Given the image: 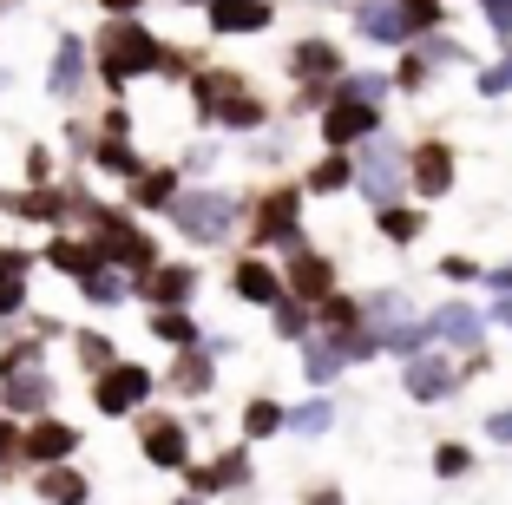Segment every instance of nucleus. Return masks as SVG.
<instances>
[{
    "mask_svg": "<svg viewBox=\"0 0 512 505\" xmlns=\"http://www.w3.org/2000/svg\"><path fill=\"white\" fill-rule=\"evenodd\" d=\"M355 184H362V197L375 210H388V204H401V191H407V151L394 145V138H368L362 151H355Z\"/></svg>",
    "mask_w": 512,
    "mask_h": 505,
    "instance_id": "1",
    "label": "nucleus"
},
{
    "mask_svg": "<svg viewBox=\"0 0 512 505\" xmlns=\"http://www.w3.org/2000/svg\"><path fill=\"white\" fill-rule=\"evenodd\" d=\"M99 66H106L112 86H125L132 73H165V53H158V40H151L145 27H132V20H112L106 40H99Z\"/></svg>",
    "mask_w": 512,
    "mask_h": 505,
    "instance_id": "2",
    "label": "nucleus"
},
{
    "mask_svg": "<svg viewBox=\"0 0 512 505\" xmlns=\"http://www.w3.org/2000/svg\"><path fill=\"white\" fill-rule=\"evenodd\" d=\"M197 112L204 119H224V125H263V105L243 92V79L230 73H204L197 79Z\"/></svg>",
    "mask_w": 512,
    "mask_h": 505,
    "instance_id": "3",
    "label": "nucleus"
},
{
    "mask_svg": "<svg viewBox=\"0 0 512 505\" xmlns=\"http://www.w3.org/2000/svg\"><path fill=\"white\" fill-rule=\"evenodd\" d=\"M171 217H178L184 237H197V243H224V237H230V223H237V204H230L224 191H197V197H178V204H171Z\"/></svg>",
    "mask_w": 512,
    "mask_h": 505,
    "instance_id": "4",
    "label": "nucleus"
},
{
    "mask_svg": "<svg viewBox=\"0 0 512 505\" xmlns=\"http://www.w3.org/2000/svg\"><path fill=\"white\" fill-rule=\"evenodd\" d=\"M375 132H381V105H362V99H335V105H322V138H329V151L368 145Z\"/></svg>",
    "mask_w": 512,
    "mask_h": 505,
    "instance_id": "5",
    "label": "nucleus"
},
{
    "mask_svg": "<svg viewBox=\"0 0 512 505\" xmlns=\"http://www.w3.org/2000/svg\"><path fill=\"white\" fill-rule=\"evenodd\" d=\"M453 171H460V164H453V145H440V138H421V145L407 151V184H414L427 204L453 191Z\"/></svg>",
    "mask_w": 512,
    "mask_h": 505,
    "instance_id": "6",
    "label": "nucleus"
},
{
    "mask_svg": "<svg viewBox=\"0 0 512 505\" xmlns=\"http://www.w3.org/2000/svg\"><path fill=\"white\" fill-rule=\"evenodd\" d=\"M434 322V342H447V348H467V355H480V342H486V309H473V302H447V309H434L427 315Z\"/></svg>",
    "mask_w": 512,
    "mask_h": 505,
    "instance_id": "7",
    "label": "nucleus"
},
{
    "mask_svg": "<svg viewBox=\"0 0 512 505\" xmlns=\"http://www.w3.org/2000/svg\"><path fill=\"white\" fill-rule=\"evenodd\" d=\"M453 387H460V361L434 355V348H427V355H414V361H407V394H414V401H421V407L447 401Z\"/></svg>",
    "mask_w": 512,
    "mask_h": 505,
    "instance_id": "8",
    "label": "nucleus"
},
{
    "mask_svg": "<svg viewBox=\"0 0 512 505\" xmlns=\"http://www.w3.org/2000/svg\"><path fill=\"white\" fill-rule=\"evenodd\" d=\"M145 394H151V374L145 368H106V374H99V387H92L99 414H132Z\"/></svg>",
    "mask_w": 512,
    "mask_h": 505,
    "instance_id": "9",
    "label": "nucleus"
},
{
    "mask_svg": "<svg viewBox=\"0 0 512 505\" xmlns=\"http://www.w3.org/2000/svg\"><path fill=\"white\" fill-rule=\"evenodd\" d=\"M99 250L119 256L125 269H151V256H158V250H151V243L132 230V223H119V217H99Z\"/></svg>",
    "mask_w": 512,
    "mask_h": 505,
    "instance_id": "10",
    "label": "nucleus"
},
{
    "mask_svg": "<svg viewBox=\"0 0 512 505\" xmlns=\"http://www.w3.org/2000/svg\"><path fill=\"white\" fill-rule=\"evenodd\" d=\"M289 289H296L302 302H322V296H335V269H329V256H316V250H296V256H289Z\"/></svg>",
    "mask_w": 512,
    "mask_h": 505,
    "instance_id": "11",
    "label": "nucleus"
},
{
    "mask_svg": "<svg viewBox=\"0 0 512 505\" xmlns=\"http://www.w3.org/2000/svg\"><path fill=\"white\" fill-rule=\"evenodd\" d=\"M355 27H362L375 46H401V40H407L401 0H362V7H355Z\"/></svg>",
    "mask_w": 512,
    "mask_h": 505,
    "instance_id": "12",
    "label": "nucleus"
},
{
    "mask_svg": "<svg viewBox=\"0 0 512 505\" xmlns=\"http://www.w3.org/2000/svg\"><path fill=\"white\" fill-rule=\"evenodd\" d=\"M211 27L217 33H256V27H270V0H211Z\"/></svg>",
    "mask_w": 512,
    "mask_h": 505,
    "instance_id": "13",
    "label": "nucleus"
},
{
    "mask_svg": "<svg viewBox=\"0 0 512 505\" xmlns=\"http://www.w3.org/2000/svg\"><path fill=\"white\" fill-rule=\"evenodd\" d=\"M145 460L151 466H184V460H191V440H184L178 420H151V427H145Z\"/></svg>",
    "mask_w": 512,
    "mask_h": 505,
    "instance_id": "14",
    "label": "nucleus"
},
{
    "mask_svg": "<svg viewBox=\"0 0 512 505\" xmlns=\"http://www.w3.org/2000/svg\"><path fill=\"white\" fill-rule=\"evenodd\" d=\"M296 204H302L296 191H270V197H263V210H256V237H263V243L296 237Z\"/></svg>",
    "mask_w": 512,
    "mask_h": 505,
    "instance_id": "15",
    "label": "nucleus"
},
{
    "mask_svg": "<svg viewBox=\"0 0 512 505\" xmlns=\"http://www.w3.org/2000/svg\"><path fill=\"white\" fill-rule=\"evenodd\" d=\"M73 446H79V440H73V427H60V420H40V427L20 440V453H27V460H46V466H53V460H66Z\"/></svg>",
    "mask_w": 512,
    "mask_h": 505,
    "instance_id": "16",
    "label": "nucleus"
},
{
    "mask_svg": "<svg viewBox=\"0 0 512 505\" xmlns=\"http://www.w3.org/2000/svg\"><path fill=\"white\" fill-rule=\"evenodd\" d=\"M230 283H237V296H243V302H270V309L283 302V283H276V269H270V263H256V256H250V263H237V276H230Z\"/></svg>",
    "mask_w": 512,
    "mask_h": 505,
    "instance_id": "17",
    "label": "nucleus"
},
{
    "mask_svg": "<svg viewBox=\"0 0 512 505\" xmlns=\"http://www.w3.org/2000/svg\"><path fill=\"white\" fill-rule=\"evenodd\" d=\"M243 479H250V453L237 446V453H217V460L204 466L191 486H197V492H224V486H243Z\"/></svg>",
    "mask_w": 512,
    "mask_h": 505,
    "instance_id": "18",
    "label": "nucleus"
},
{
    "mask_svg": "<svg viewBox=\"0 0 512 505\" xmlns=\"http://www.w3.org/2000/svg\"><path fill=\"white\" fill-rule=\"evenodd\" d=\"M79 79H86V46H79V40H66L60 53H53V73H46V86L60 92V99H73V92H79Z\"/></svg>",
    "mask_w": 512,
    "mask_h": 505,
    "instance_id": "19",
    "label": "nucleus"
},
{
    "mask_svg": "<svg viewBox=\"0 0 512 505\" xmlns=\"http://www.w3.org/2000/svg\"><path fill=\"white\" fill-rule=\"evenodd\" d=\"M289 66H296V79H335V73H342V53H335L329 40H302Z\"/></svg>",
    "mask_w": 512,
    "mask_h": 505,
    "instance_id": "20",
    "label": "nucleus"
},
{
    "mask_svg": "<svg viewBox=\"0 0 512 505\" xmlns=\"http://www.w3.org/2000/svg\"><path fill=\"white\" fill-rule=\"evenodd\" d=\"M302 368H309V381H335V374L348 368L342 335H329V342H309V348H302Z\"/></svg>",
    "mask_w": 512,
    "mask_h": 505,
    "instance_id": "21",
    "label": "nucleus"
},
{
    "mask_svg": "<svg viewBox=\"0 0 512 505\" xmlns=\"http://www.w3.org/2000/svg\"><path fill=\"white\" fill-rule=\"evenodd\" d=\"M46 256H53V269H66V276H99V256H106V250H92V243H73V237H60V243H53Z\"/></svg>",
    "mask_w": 512,
    "mask_h": 505,
    "instance_id": "22",
    "label": "nucleus"
},
{
    "mask_svg": "<svg viewBox=\"0 0 512 505\" xmlns=\"http://www.w3.org/2000/svg\"><path fill=\"white\" fill-rule=\"evenodd\" d=\"M40 499L46 505H86V479L73 466H53V473H40Z\"/></svg>",
    "mask_w": 512,
    "mask_h": 505,
    "instance_id": "23",
    "label": "nucleus"
},
{
    "mask_svg": "<svg viewBox=\"0 0 512 505\" xmlns=\"http://www.w3.org/2000/svg\"><path fill=\"white\" fill-rule=\"evenodd\" d=\"M342 184H355V151H329V158L316 164V171H309V191H342Z\"/></svg>",
    "mask_w": 512,
    "mask_h": 505,
    "instance_id": "24",
    "label": "nucleus"
},
{
    "mask_svg": "<svg viewBox=\"0 0 512 505\" xmlns=\"http://www.w3.org/2000/svg\"><path fill=\"white\" fill-rule=\"evenodd\" d=\"M375 217H381V237H388V243H414V237H421V210H407V204H388V210H375Z\"/></svg>",
    "mask_w": 512,
    "mask_h": 505,
    "instance_id": "25",
    "label": "nucleus"
},
{
    "mask_svg": "<svg viewBox=\"0 0 512 505\" xmlns=\"http://www.w3.org/2000/svg\"><path fill=\"white\" fill-rule=\"evenodd\" d=\"M7 394H14V407L20 414H33V407H46V394H53V381H46V374H7Z\"/></svg>",
    "mask_w": 512,
    "mask_h": 505,
    "instance_id": "26",
    "label": "nucleus"
},
{
    "mask_svg": "<svg viewBox=\"0 0 512 505\" xmlns=\"http://www.w3.org/2000/svg\"><path fill=\"white\" fill-rule=\"evenodd\" d=\"M276 427H289V414L276 401H250V407H243V433H250V440H270Z\"/></svg>",
    "mask_w": 512,
    "mask_h": 505,
    "instance_id": "27",
    "label": "nucleus"
},
{
    "mask_svg": "<svg viewBox=\"0 0 512 505\" xmlns=\"http://www.w3.org/2000/svg\"><path fill=\"white\" fill-rule=\"evenodd\" d=\"M138 204H145V210H171V204H178V178H171V171L138 178Z\"/></svg>",
    "mask_w": 512,
    "mask_h": 505,
    "instance_id": "28",
    "label": "nucleus"
},
{
    "mask_svg": "<svg viewBox=\"0 0 512 505\" xmlns=\"http://www.w3.org/2000/svg\"><path fill=\"white\" fill-rule=\"evenodd\" d=\"M434 473H440V479H467V473H473V446L440 440V446H434Z\"/></svg>",
    "mask_w": 512,
    "mask_h": 505,
    "instance_id": "29",
    "label": "nucleus"
},
{
    "mask_svg": "<svg viewBox=\"0 0 512 505\" xmlns=\"http://www.w3.org/2000/svg\"><path fill=\"white\" fill-rule=\"evenodd\" d=\"M388 86H394L388 73H355V79H342V92H335V99H362V105H381V99H388Z\"/></svg>",
    "mask_w": 512,
    "mask_h": 505,
    "instance_id": "30",
    "label": "nucleus"
},
{
    "mask_svg": "<svg viewBox=\"0 0 512 505\" xmlns=\"http://www.w3.org/2000/svg\"><path fill=\"white\" fill-rule=\"evenodd\" d=\"M151 296L165 302V309L184 302V296H191V269H158V276H151Z\"/></svg>",
    "mask_w": 512,
    "mask_h": 505,
    "instance_id": "31",
    "label": "nucleus"
},
{
    "mask_svg": "<svg viewBox=\"0 0 512 505\" xmlns=\"http://www.w3.org/2000/svg\"><path fill=\"white\" fill-rule=\"evenodd\" d=\"M506 92H512V46H506V53H499V60L480 73V99H506Z\"/></svg>",
    "mask_w": 512,
    "mask_h": 505,
    "instance_id": "32",
    "label": "nucleus"
},
{
    "mask_svg": "<svg viewBox=\"0 0 512 505\" xmlns=\"http://www.w3.org/2000/svg\"><path fill=\"white\" fill-rule=\"evenodd\" d=\"M171 387H178V394H204V387H211V361H204V355L178 361V374H171Z\"/></svg>",
    "mask_w": 512,
    "mask_h": 505,
    "instance_id": "33",
    "label": "nucleus"
},
{
    "mask_svg": "<svg viewBox=\"0 0 512 505\" xmlns=\"http://www.w3.org/2000/svg\"><path fill=\"white\" fill-rule=\"evenodd\" d=\"M401 20H407V33H434L440 27V0H401Z\"/></svg>",
    "mask_w": 512,
    "mask_h": 505,
    "instance_id": "34",
    "label": "nucleus"
},
{
    "mask_svg": "<svg viewBox=\"0 0 512 505\" xmlns=\"http://www.w3.org/2000/svg\"><path fill=\"white\" fill-rule=\"evenodd\" d=\"M99 164H106V171H119V178H138V158H132V145H125V138H106V145H99Z\"/></svg>",
    "mask_w": 512,
    "mask_h": 505,
    "instance_id": "35",
    "label": "nucleus"
},
{
    "mask_svg": "<svg viewBox=\"0 0 512 505\" xmlns=\"http://www.w3.org/2000/svg\"><path fill=\"white\" fill-rule=\"evenodd\" d=\"M329 420H335L329 401H309V407H296V414H289V427H296V433H329Z\"/></svg>",
    "mask_w": 512,
    "mask_h": 505,
    "instance_id": "36",
    "label": "nucleus"
},
{
    "mask_svg": "<svg viewBox=\"0 0 512 505\" xmlns=\"http://www.w3.org/2000/svg\"><path fill=\"white\" fill-rule=\"evenodd\" d=\"M276 335H289V342H296V335H309V309H296V302H276Z\"/></svg>",
    "mask_w": 512,
    "mask_h": 505,
    "instance_id": "37",
    "label": "nucleus"
},
{
    "mask_svg": "<svg viewBox=\"0 0 512 505\" xmlns=\"http://www.w3.org/2000/svg\"><path fill=\"white\" fill-rule=\"evenodd\" d=\"M151 328L165 335V342H191L197 328H191V315H178V309H165V315H151Z\"/></svg>",
    "mask_w": 512,
    "mask_h": 505,
    "instance_id": "38",
    "label": "nucleus"
},
{
    "mask_svg": "<svg viewBox=\"0 0 512 505\" xmlns=\"http://www.w3.org/2000/svg\"><path fill=\"white\" fill-rule=\"evenodd\" d=\"M394 86H407V92H414V86H427V60H421V46H414V53H407V60L394 66Z\"/></svg>",
    "mask_w": 512,
    "mask_h": 505,
    "instance_id": "39",
    "label": "nucleus"
},
{
    "mask_svg": "<svg viewBox=\"0 0 512 505\" xmlns=\"http://www.w3.org/2000/svg\"><path fill=\"white\" fill-rule=\"evenodd\" d=\"M421 60H427V66H453V60H460V46H453L447 33H427V46H421Z\"/></svg>",
    "mask_w": 512,
    "mask_h": 505,
    "instance_id": "40",
    "label": "nucleus"
},
{
    "mask_svg": "<svg viewBox=\"0 0 512 505\" xmlns=\"http://www.w3.org/2000/svg\"><path fill=\"white\" fill-rule=\"evenodd\" d=\"M440 276H447V283H480L486 269L473 263V256H447V263H440Z\"/></svg>",
    "mask_w": 512,
    "mask_h": 505,
    "instance_id": "41",
    "label": "nucleus"
},
{
    "mask_svg": "<svg viewBox=\"0 0 512 505\" xmlns=\"http://www.w3.org/2000/svg\"><path fill=\"white\" fill-rule=\"evenodd\" d=\"M86 289H92L99 302H119V296H125V276H112V269H99V276H86Z\"/></svg>",
    "mask_w": 512,
    "mask_h": 505,
    "instance_id": "42",
    "label": "nucleus"
},
{
    "mask_svg": "<svg viewBox=\"0 0 512 505\" xmlns=\"http://www.w3.org/2000/svg\"><path fill=\"white\" fill-rule=\"evenodd\" d=\"M486 7V27L499 33V40H512V0H480Z\"/></svg>",
    "mask_w": 512,
    "mask_h": 505,
    "instance_id": "43",
    "label": "nucleus"
},
{
    "mask_svg": "<svg viewBox=\"0 0 512 505\" xmlns=\"http://www.w3.org/2000/svg\"><path fill=\"white\" fill-rule=\"evenodd\" d=\"M486 440L512 446V407H499V414H486Z\"/></svg>",
    "mask_w": 512,
    "mask_h": 505,
    "instance_id": "44",
    "label": "nucleus"
},
{
    "mask_svg": "<svg viewBox=\"0 0 512 505\" xmlns=\"http://www.w3.org/2000/svg\"><path fill=\"white\" fill-rule=\"evenodd\" d=\"M79 355H86L92 368H112V348L99 342V335H79Z\"/></svg>",
    "mask_w": 512,
    "mask_h": 505,
    "instance_id": "45",
    "label": "nucleus"
},
{
    "mask_svg": "<svg viewBox=\"0 0 512 505\" xmlns=\"http://www.w3.org/2000/svg\"><path fill=\"white\" fill-rule=\"evenodd\" d=\"M486 322H493V328H512V296H493V302H486Z\"/></svg>",
    "mask_w": 512,
    "mask_h": 505,
    "instance_id": "46",
    "label": "nucleus"
},
{
    "mask_svg": "<svg viewBox=\"0 0 512 505\" xmlns=\"http://www.w3.org/2000/svg\"><path fill=\"white\" fill-rule=\"evenodd\" d=\"M486 283H493V296H512V263H493V269H486Z\"/></svg>",
    "mask_w": 512,
    "mask_h": 505,
    "instance_id": "47",
    "label": "nucleus"
},
{
    "mask_svg": "<svg viewBox=\"0 0 512 505\" xmlns=\"http://www.w3.org/2000/svg\"><path fill=\"white\" fill-rule=\"evenodd\" d=\"M20 309V283L14 276H0V315H14Z\"/></svg>",
    "mask_w": 512,
    "mask_h": 505,
    "instance_id": "48",
    "label": "nucleus"
},
{
    "mask_svg": "<svg viewBox=\"0 0 512 505\" xmlns=\"http://www.w3.org/2000/svg\"><path fill=\"white\" fill-rule=\"evenodd\" d=\"M20 269H27V256H20V250H0V276H14V283H20Z\"/></svg>",
    "mask_w": 512,
    "mask_h": 505,
    "instance_id": "49",
    "label": "nucleus"
},
{
    "mask_svg": "<svg viewBox=\"0 0 512 505\" xmlns=\"http://www.w3.org/2000/svg\"><path fill=\"white\" fill-rule=\"evenodd\" d=\"M0 460H14V427L0 420Z\"/></svg>",
    "mask_w": 512,
    "mask_h": 505,
    "instance_id": "50",
    "label": "nucleus"
},
{
    "mask_svg": "<svg viewBox=\"0 0 512 505\" xmlns=\"http://www.w3.org/2000/svg\"><path fill=\"white\" fill-rule=\"evenodd\" d=\"M309 505H342V492H335V486H322V492H309Z\"/></svg>",
    "mask_w": 512,
    "mask_h": 505,
    "instance_id": "51",
    "label": "nucleus"
},
{
    "mask_svg": "<svg viewBox=\"0 0 512 505\" xmlns=\"http://www.w3.org/2000/svg\"><path fill=\"white\" fill-rule=\"evenodd\" d=\"M106 7H112V14H132V7H138V0H106Z\"/></svg>",
    "mask_w": 512,
    "mask_h": 505,
    "instance_id": "52",
    "label": "nucleus"
}]
</instances>
